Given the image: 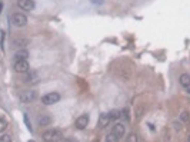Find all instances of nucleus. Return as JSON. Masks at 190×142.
<instances>
[{
  "label": "nucleus",
  "instance_id": "f257e3e1",
  "mask_svg": "<svg viewBox=\"0 0 190 142\" xmlns=\"http://www.w3.org/2000/svg\"><path fill=\"white\" fill-rule=\"evenodd\" d=\"M10 22H12L13 26L16 27H23V26L27 25V17H26L23 13H13L12 15V19H10Z\"/></svg>",
  "mask_w": 190,
  "mask_h": 142
},
{
  "label": "nucleus",
  "instance_id": "f03ea898",
  "mask_svg": "<svg viewBox=\"0 0 190 142\" xmlns=\"http://www.w3.org/2000/svg\"><path fill=\"white\" fill-rule=\"evenodd\" d=\"M36 96H37L36 90H31V89L22 90V92L19 93V99H20V102H23V103H30V102H33L34 99H36Z\"/></svg>",
  "mask_w": 190,
  "mask_h": 142
},
{
  "label": "nucleus",
  "instance_id": "7ed1b4c3",
  "mask_svg": "<svg viewBox=\"0 0 190 142\" xmlns=\"http://www.w3.org/2000/svg\"><path fill=\"white\" fill-rule=\"evenodd\" d=\"M14 70L17 73H27L30 70V65H29L27 59H19L14 60Z\"/></svg>",
  "mask_w": 190,
  "mask_h": 142
},
{
  "label": "nucleus",
  "instance_id": "20e7f679",
  "mask_svg": "<svg viewBox=\"0 0 190 142\" xmlns=\"http://www.w3.org/2000/svg\"><path fill=\"white\" fill-rule=\"evenodd\" d=\"M61 138V131L60 129H49L43 133V139L47 142H53V141H59Z\"/></svg>",
  "mask_w": 190,
  "mask_h": 142
},
{
  "label": "nucleus",
  "instance_id": "39448f33",
  "mask_svg": "<svg viewBox=\"0 0 190 142\" xmlns=\"http://www.w3.org/2000/svg\"><path fill=\"white\" fill-rule=\"evenodd\" d=\"M59 101H60V95H59L57 92H49L42 98V102H43L44 105H54Z\"/></svg>",
  "mask_w": 190,
  "mask_h": 142
},
{
  "label": "nucleus",
  "instance_id": "423d86ee",
  "mask_svg": "<svg viewBox=\"0 0 190 142\" xmlns=\"http://www.w3.org/2000/svg\"><path fill=\"white\" fill-rule=\"evenodd\" d=\"M89 119H90L89 115H80L76 119V122H74V128L76 129H84L89 125Z\"/></svg>",
  "mask_w": 190,
  "mask_h": 142
},
{
  "label": "nucleus",
  "instance_id": "0eeeda50",
  "mask_svg": "<svg viewBox=\"0 0 190 142\" xmlns=\"http://www.w3.org/2000/svg\"><path fill=\"white\" fill-rule=\"evenodd\" d=\"M17 4L22 10H26V12H31V10L36 7L33 0H17Z\"/></svg>",
  "mask_w": 190,
  "mask_h": 142
},
{
  "label": "nucleus",
  "instance_id": "6e6552de",
  "mask_svg": "<svg viewBox=\"0 0 190 142\" xmlns=\"http://www.w3.org/2000/svg\"><path fill=\"white\" fill-rule=\"evenodd\" d=\"M112 119L110 116H109V113H101L100 116H99V122H97V126L100 128V129H103V128H106L107 125H110Z\"/></svg>",
  "mask_w": 190,
  "mask_h": 142
},
{
  "label": "nucleus",
  "instance_id": "1a4fd4ad",
  "mask_svg": "<svg viewBox=\"0 0 190 142\" xmlns=\"http://www.w3.org/2000/svg\"><path fill=\"white\" fill-rule=\"evenodd\" d=\"M124 131H126L124 125H123V124H120V122H119V124L113 125V129H112V132H113L116 136H119V138H120V136H123V135H124Z\"/></svg>",
  "mask_w": 190,
  "mask_h": 142
},
{
  "label": "nucleus",
  "instance_id": "9d476101",
  "mask_svg": "<svg viewBox=\"0 0 190 142\" xmlns=\"http://www.w3.org/2000/svg\"><path fill=\"white\" fill-rule=\"evenodd\" d=\"M26 45H29V40L26 37H14L13 39V46L14 47H25Z\"/></svg>",
  "mask_w": 190,
  "mask_h": 142
},
{
  "label": "nucleus",
  "instance_id": "9b49d317",
  "mask_svg": "<svg viewBox=\"0 0 190 142\" xmlns=\"http://www.w3.org/2000/svg\"><path fill=\"white\" fill-rule=\"evenodd\" d=\"M179 82H180V85H181L183 88L189 89V86H190V75L183 73V75L180 76V79H179Z\"/></svg>",
  "mask_w": 190,
  "mask_h": 142
},
{
  "label": "nucleus",
  "instance_id": "f8f14e48",
  "mask_svg": "<svg viewBox=\"0 0 190 142\" xmlns=\"http://www.w3.org/2000/svg\"><path fill=\"white\" fill-rule=\"evenodd\" d=\"M50 122H52V118L50 116H40L39 118V125H42V126L50 125Z\"/></svg>",
  "mask_w": 190,
  "mask_h": 142
},
{
  "label": "nucleus",
  "instance_id": "ddd939ff",
  "mask_svg": "<svg viewBox=\"0 0 190 142\" xmlns=\"http://www.w3.org/2000/svg\"><path fill=\"white\" fill-rule=\"evenodd\" d=\"M27 56H29V53L26 50H19V52H16L14 59L16 60H19V59H27Z\"/></svg>",
  "mask_w": 190,
  "mask_h": 142
},
{
  "label": "nucleus",
  "instance_id": "4468645a",
  "mask_svg": "<svg viewBox=\"0 0 190 142\" xmlns=\"http://www.w3.org/2000/svg\"><path fill=\"white\" fill-rule=\"evenodd\" d=\"M109 116H110L112 120L117 119V118H120V111H117V109H113V111L109 112Z\"/></svg>",
  "mask_w": 190,
  "mask_h": 142
},
{
  "label": "nucleus",
  "instance_id": "2eb2a0df",
  "mask_svg": "<svg viewBox=\"0 0 190 142\" xmlns=\"http://www.w3.org/2000/svg\"><path fill=\"white\" fill-rule=\"evenodd\" d=\"M106 141H107V142H116V141H119V136H116L113 132H112L110 135H107V138H106Z\"/></svg>",
  "mask_w": 190,
  "mask_h": 142
},
{
  "label": "nucleus",
  "instance_id": "dca6fc26",
  "mask_svg": "<svg viewBox=\"0 0 190 142\" xmlns=\"http://www.w3.org/2000/svg\"><path fill=\"white\" fill-rule=\"evenodd\" d=\"M7 129V122L3 119V118H0V132H3V131Z\"/></svg>",
  "mask_w": 190,
  "mask_h": 142
},
{
  "label": "nucleus",
  "instance_id": "f3484780",
  "mask_svg": "<svg viewBox=\"0 0 190 142\" xmlns=\"http://www.w3.org/2000/svg\"><path fill=\"white\" fill-rule=\"evenodd\" d=\"M180 120L181 122H187V120H189V112H183V113L180 115Z\"/></svg>",
  "mask_w": 190,
  "mask_h": 142
},
{
  "label": "nucleus",
  "instance_id": "a211bd4d",
  "mask_svg": "<svg viewBox=\"0 0 190 142\" xmlns=\"http://www.w3.org/2000/svg\"><path fill=\"white\" fill-rule=\"evenodd\" d=\"M126 141H127V142H136V141H137V135H136V133H130L129 138L126 139Z\"/></svg>",
  "mask_w": 190,
  "mask_h": 142
},
{
  "label": "nucleus",
  "instance_id": "6ab92c4d",
  "mask_svg": "<svg viewBox=\"0 0 190 142\" xmlns=\"http://www.w3.org/2000/svg\"><path fill=\"white\" fill-rule=\"evenodd\" d=\"M10 141H12V136H9V135L0 136V142H10Z\"/></svg>",
  "mask_w": 190,
  "mask_h": 142
},
{
  "label": "nucleus",
  "instance_id": "aec40b11",
  "mask_svg": "<svg viewBox=\"0 0 190 142\" xmlns=\"http://www.w3.org/2000/svg\"><path fill=\"white\" fill-rule=\"evenodd\" d=\"M25 122H26V125H27V129H29V131H31L30 122H29V118H27V115H26V113H25Z\"/></svg>",
  "mask_w": 190,
  "mask_h": 142
},
{
  "label": "nucleus",
  "instance_id": "412c9836",
  "mask_svg": "<svg viewBox=\"0 0 190 142\" xmlns=\"http://www.w3.org/2000/svg\"><path fill=\"white\" fill-rule=\"evenodd\" d=\"M180 128H181V125H180V124H177V122H176V124H175V129H180Z\"/></svg>",
  "mask_w": 190,
  "mask_h": 142
},
{
  "label": "nucleus",
  "instance_id": "4be33fe9",
  "mask_svg": "<svg viewBox=\"0 0 190 142\" xmlns=\"http://www.w3.org/2000/svg\"><path fill=\"white\" fill-rule=\"evenodd\" d=\"M2 9H3V3L0 2V13H2Z\"/></svg>",
  "mask_w": 190,
  "mask_h": 142
}]
</instances>
